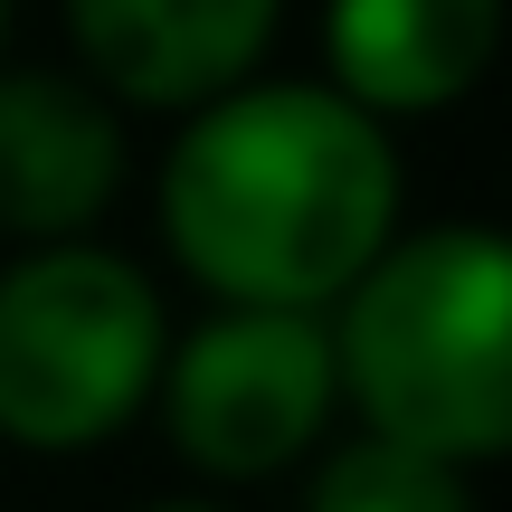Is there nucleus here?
I'll use <instances>...</instances> for the list:
<instances>
[{
  "instance_id": "nucleus-1",
  "label": "nucleus",
  "mask_w": 512,
  "mask_h": 512,
  "mask_svg": "<svg viewBox=\"0 0 512 512\" xmlns=\"http://www.w3.org/2000/svg\"><path fill=\"white\" fill-rule=\"evenodd\" d=\"M162 247L219 304L332 313L399 238V143L323 76H247L162 152Z\"/></svg>"
},
{
  "instance_id": "nucleus-2",
  "label": "nucleus",
  "mask_w": 512,
  "mask_h": 512,
  "mask_svg": "<svg viewBox=\"0 0 512 512\" xmlns=\"http://www.w3.org/2000/svg\"><path fill=\"white\" fill-rule=\"evenodd\" d=\"M342 399L446 465L512 456V228H399L332 304Z\"/></svg>"
},
{
  "instance_id": "nucleus-3",
  "label": "nucleus",
  "mask_w": 512,
  "mask_h": 512,
  "mask_svg": "<svg viewBox=\"0 0 512 512\" xmlns=\"http://www.w3.org/2000/svg\"><path fill=\"white\" fill-rule=\"evenodd\" d=\"M171 313L133 256L48 238L0 266V437L29 456H86L152 408Z\"/></svg>"
},
{
  "instance_id": "nucleus-4",
  "label": "nucleus",
  "mask_w": 512,
  "mask_h": 512,
  "mask_svg": "<svg viewBox=\"0 0 512 512\" xmlns=\"http://www.w3.org/2000/svg\"><path fill=\"white\" fill-rule=\"evenodd\" d=\"M162 437L200 465L209 484H256L313 456L342 408V361H332V313L294 304H219L162 351Z\"/></svg>"
},
{
  "instance_id": "nucleus-5",
  "label": "nucleus",
  "mask_w": 512,
  "mask_h": 512,
  "mask_svg": "<svg viewBox=\"0 0 512 512\" xmlns=\"http://www.w3.org/2000/svg\"><path fill=\"white\" fill-rule=\"evenodd\" d=\"M275 19L285 0H67L76 76L143 114H190L247 86L275 48Z\"/></svg>"
},
{
  "instance_id": "nucleus-6",
  "label": "nucleus",
  "mask_w": 512,
  "mask_h": 512,
  "mask_svg": "<svg viewBox=\"0 0 512 512\" xmlns=\"http://www.w3.org/2000/svg\"><path fill=\"white\" fill-rule=\"evenodd\" d=\"M124 190V114L76 67H0V238H86Z\"/></svg>"
},
{
  "instance_id": "nucleus-7",
  "label": "nucleus",
  "mask_w": 512,
  "mask_h": 512,
  "mask_svg": "<svg viewBox=\"0 0 512 512\" xmlns=\"http://www.w3.org/2000/svg\"><path fill=\"white\" fill-rule=\"evenodd\" d=\"M503 29L512 0H323V86L380 124L446 114L494 76Z\"/></svg>"
},
{
  "instance_id": "nucleus-8",
  "label": "nucleus",
  "mask_w": 512,
  "mask_h": 512,
  "mask_svg": "<svg viewBox=\"0 0 512 512\" xmlns=\"http://www.w3.org/2000/svg\"><path fill=\"white\" fill-rule=\"evenodd\" d=\"M304 512H475V484H465V465L418 456V446L361 427L351 446H332V456L313 465Z\"/></svg>"
},
{
  "instance_id": "nucleus-9",
  "label": "nucleus",
  "mask_w": 512,
  "mask_h": 512,
  "mask_svg": "<svg viewBox=\"0 0 512 512\" xmlns=\"http://www.w3.org/2000/svg\"><path fill=\"white\" fill-rule=\"evenodd\" d=\"M133 512H228V503H209V494H162V503H133Z\"/></svg>"
},
{
  "instance_id": "nucleus-10",
  "label": "nucleus",
  "mask_w": 512,
  "mask_h": 512,
  "mask_svg": "<svg viewBox=\"0 0 512 512\" xmlns=\"http://www.w3.org/2000/svg\"><path fill=\"white\" fill-rule=\"evenodd\" d=\"M0 48H10V0H0Z\"/></svg>"
}]
</instances>
